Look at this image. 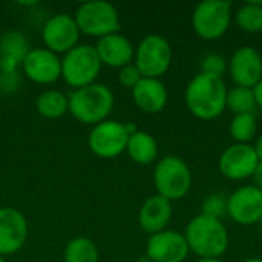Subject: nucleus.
I'll return each instance as SVG.
<instances>
[{"instance_id": "c756f323", "label": "nucleus", "mask_w": 262, "mask_h": 262, "mask_svg": "<svg viewBox=\"0 0 262 262\" xmlns=\"http://www.w3.org/2000/svg\"><path fill=\"white\" fill-rule=\"evenodd\" d=\"M253 94H255V100H256V106L262 109V80L253 88Z\"/></svg>"}, {"instance_id": "a211bd4d", "label": "nucleus", "mask_w": 262, "mask_h": 262, "mask_svg": "<svg viewBox=\"0 0 262 262\" xmlns=\"http://www.w3.org/2000/svg\"><path fill=\"white\" fill-rule=\"evenodd\" d=\"M172 218V203L160 195L149 196L138 213L140 227L150 235L166 230Z\"/></svg>"}, {"instance_id": "b1692460", "label": "nucleus", "mask_w": 262, "mask_h": 262, "mask_svg": "<svg viewBox=\"0 0 262 262\" xmlns=\"http://www.w3.org/2000/svg\"><path fill=\"white\" fill-rule=\"evenodd\" d=\"M226 107H229L235 115L241 114H253V111L258 107L253 89L235 86L230 91H227V100Z\"/></svg>"}, {"instance_id": "f03ea898", "label": "nucleus", "mask_w": 262, "mask_h": 262, "mask_svg": "<svg viewBox=\"0 0 262 262\" xmlns=\"http://www.w3.org/2000/svg\"><path fill=\"white\" fill-rule=\"evenodd\" d=\"M184 238L190 252L200 258H220L229 247V233L223 221L203 213L190 220Z\"/></svg>"}, {"instance_id": "f3484780", "label": "nucleus", "mask_w": 262, "mask_h": 262, "mask_svg": "<svg viewBox=\"0 0 262 262\" xmlns=\"http://www.w3.org/2000/svg\"><path fill=\"white\" fill-rule=\"evenodd\" d=\"M95 51L100 57L101 64L111 66V68H124L132 63L135 58V48L130 43V40L120 34H109L106 37L98 38L95 45Z\"/></svg>"}, {"instance_id": "6ab92c4d", "label": "nucleus", "mask_w": 262, "mask_h": 262, "mask_svg": "<svg viewBox=\"0 0 262 262\" xmlns=\"http://www.w3.org/2000/svg\"><path fill=\"white\" fill-rule=\"evenodd\" d=\"M132 97L137 107L146 114H158L167 104V89L160 78L143 77L132 89Z\"/></svg>"}, {"instance_id": "ddd939ff", "label": "nucleus", "mask_w": 262, "mask_h": 262, "mask_svg": "<svg viewBox=\"0 0 262 262\" xmlns=\"http://www.w3.org/2000/svg\"><path fill=\"white\" fill-rule=\"evenodd\" d=\"M189 252L184 235L167 229L150 235L146 246V255L150 262H184Z\"/></svg>"}, {"instance_id": "20e7f679", "label": "nucleus", "mask_w": 262, "mask_h": 262, "mask_svg": "<svg viewBox=\"0 0 262 262\" xmlns=\"http://www.w3.org/2000/svg\"><path fill=\"white\" fill-rule=\"evenodd\" d=\"M154 184L157 195L172 203L189 193L192 187V172L184 160L175 155H167L155 166Z\"/></svg>"}, {"instance_id": "473e14b6", "label": "nucleus", "mask_w": 262, "mask_h": 262, "mask_svg": "<svg viewBox=\"0 0 262 262\" xmlns=\"http://www.w3.org/2000/svg\"><path fill=\"white\" fill-rule=\"evenodd\" d=\"M196 262H223L220 258H200Z\"/></svg>"}, {"instance_id": "393cba45", "label": "nucleus", "mask_w": 262, "mask_h": 262, "mask_svg": "<svg viewBox=\"0 0 262 262\" xmlns=\"http://www.w3.org/2000/svg\"><path fill=\"white\" fill-rule=\"evenodd\" d=\"M236 25L246 32H259L262 31V3L261 2H247L238 8L235 12Z\"/></svg>"}, {"instance_id": "f8f14e48", "label": "nucleus", "mask_w": 262, "mask_h": 262, "mask_svg": "<svg viewBox=\"0 0 262 262\" xmlns=\"http://www.w3.org/2000/svg\"><path fill=\"white\" fill-rule=\"evenodd\" d=\"M259 161L252 144L235 143L229 146L220 157L218 167L223 177L232 181L247 180L253 177Z\"/></svg>"}, {"instance_id": "c9c22d12", "label": "nucleus", "mask_w": 262, "mask_h": 262, "mask_svg": "<svg viewBox=\"0 0 262 262\" xmlns=\"http://www.w3.org/2000/svg\"><path fill=\"white\" fill-rule=\"evenodd\" d=\"M261 223H262V220H261Z\"/></svg>"}, {"instance_id": "f704fd0d", "label": "nucleus", "mask_w": 262, "mask_h": 262, "mask_svg": "<svg viewBox=\"0 0 262 262\" xmlns=\"http://www.w3.org/2000/svg\"><path fill=\"white\" fill-rule=\"evenodd\" d=\"M0 262H5V259H3V256L0 255Z\"/></svg>"}, {"instance_id": "9b49d317", "label": "nucleus", "mask_w": 262, "mask_h": 262, "mask_svg": "<svg viewBox=\"0 0 262 262\" xmlns=\"http://www.w3.org/2000/svg\"><path fill=\"white\" fill-rule=\"evenodd\" d=\"M227 215L239 226H253L262 220V190L243 186L227 198Z\"/></svg>"}, {"instance_id": "412c9836", "label": "nucleus", "mask_w": 262, "mask_h": 262, "mask_svg": "<svg viewBox=\"0 0 262 262\" xmlns=\"http://www.w3.org/2000/svg\"><path fill=\"white\" fill-rule=\"evenodd\" d=\"M126 152L130 157L132 161L141 166L152 164L158 157V144L155 138L144 132V130H135L129 135Z\"/></svg>"}, {"instance_id": "aec40b11", "label": "nucleus", "mask_w": 262, "mask_h": 262, "mask_svg": "<svg viewBox=\"0 0 262 262\" xmlns=\"http://www.w3.org/2000/svg\"><path fill=\"white\" fill-rule=\"evenodd\" d=\"M29 52L28 41L20 32L11 31L6 32L0 38V68L5 72H11L15 69L18 63H21Z\"/></svg>"}, {"instance_id": "6e6552de", "label": "nucleus", "mask_w": 262, "mask_h": 262, "mask_svg": "<svg viewBox=\"0 0 262 262\" xmlns=\"http://www.w3.org/2000/svg\"><path fill=\"white\" fill-rule=\"evenodd\" d=\"M138 130L134 124L115 120H104L95 124L89 134L88 144L94 155L100 158H115L126 150L129 135Z\"/></svg>"}, {"instance_id": "72a5a7b5", "label": "nucleus", "mask_w": 262, "mask_h": 262, "mask_svg": "<svg viewBox=\"0 0 262 262\" xmlns=\"http://www.w3.org/2000/svg\"><path fill=\"white\" fill-rule=\"evenodd\" d=\"M244 262H262V258H249Z\"/></svg>"}, {"instance_id": "4468645a", "label": "nucleus", "mask_w": 262, "mask_h": 262, "mask_svg": "<svg viewBox=\"0 0 262 262\" xmlns=\"http://www.w3.org/2000/svg\"><path fill=\"white\" fill-rule=\"evenodd\" d=\"M229 72L236 86L253 89L262 80V55L253 46L238 48L230 57Z\"/></svg>"}, {"instance_id": "cd10ccee", "label": "nucleus", "mask_w": 262, "mask_h": 262, "mask_svg": "<svg viewBox=\"0 0 262 262\" xmlns=\"http://www.w3.org/2000/svg\"><path fill=\"white\" fill-rule=\"evenodd\" d=\"M226 71H227L226 58L220 54H209L201 61V74L212 75L216 78H223Z\"/></svg>"}, {"instance_id": "1a4fd4ad", "label": "nucleus", "mask_w": 262, "mask_h": 262, "mask_svg": "<svg viewBox=\"0 0 262 262\" xmlns=\"http://www.w3.org/2000/svg\"><path fill=\"white\" fill-rule=\"evenodd\" d=\"M172 63V48L169 41L158 35H146L135 49V66L146 78H160L164 75Z\"/></svg>"}, {"instance_id": "f257e3e1", "label": "nucleus", "mask_w": 262, "mask_h": 262, "mask_svg": "<svg viewBox=\"0 0 262 262\" xmlns=\"http://www.w3.org/2000/svg\"><path fill=\"white\" fill-rule=\"evenodd\" d=\"M186 106L200 120L218 118L226 111L227 88L223 78L206 74L195 75L184 94Z\"/></svg>"}, {"instance_id": "a878e982", "label": "nucleus", "mask_w": 262, "mask_h": 262, "mask_svg": "<svg viewBox=\"0 0 262 262\" xmlns=\"http://www.w3.org/2000/svg\"><path fill=\"white\" fill-rule=\"evenodd\" d=\"M230 135L236 143L241 144H249L258 130V123L255 114H241L235 115L230 121Z\"/></svg>"}, {"instance_id": "9d476101", "label": "nucleus", "mask_w": 262, "mask_h": 262, "mask_svg": "<svg viewBox=\"0 0 262 262\" xmlns=\"http://www.w3.org/2000/svg\"><path fill=\"white\" fill-rule=\"evenodd\" d=\"M80 29L74 18L69 14L52 15L41 29V37L46 49L54 54H66L78 45Z\"/></svg>"}, {"instance_id": "0eeeda50", "label": "nucleus", "mask_w": 262, "mask_h": 262, "mask_svg": "<svg viewBox=\"0 0 262 262\" xmlns=\"http://www.w3.org/2000/svg\"><path fill=\"white\" fill-rule=\"evenodd\" d=\"M230 0H204L198 3L192 14V26L203 40H216L223 37L232 20Z\"/></svg>"}, {"instance_id": "4be33fe9", "label": "nucleus", "mask_w": 262, "mask_h": 262, "mask_svg": "<svg viewBox=\"0 0 262 262\" xmlns=\"http://www.w3.org/2000/svg\"><path fill=\"white\" fill-rule=\"evenodd\" d=\"M37 111L41 117L49 120H57L69 112V100L68 97L55 89L45 91L37 98Z\"/></svg>"}, {"instance_id": "2eb2a0df", "label": "nucleus", "mask_w": 262, "mask_h": 262, "mask_svg": "<svg viewBox=\"0 0 262 262\" xmlns=\"http://www.w3.org/2000/svg\"><path fill=\"white\" fill-rule=\"evenodd\" d=\"M21 66L25 75L37 84H51L61 77V60L46 48L29 49Z\"/></svg>"}, {"instance_id": "2f4dec72", "label": "nucleus", "mask_w": 262, "mask_h": 262, "mask_svg": "<svg viewBox=\"0 0 262 262\" xmlns=\"http://www.w3.org/2000/svg\"><path fill=\"white\" fill-rule=\"evenodd\" d=\"M253 149H255V154H256V157H258V161L262 163V135L258 137V140H256Z\"/></svg>"}, {"instance_id": "5701e85b", "label": "nucleus", "mask_w": 262, "mask_h": 262, "mask_svg": "<svg viewBox=\"0 0 262 262\" xmlns=\"http://www.w3.org/2000/svg\"><path fill=\"white\" fill-rule=\"evenodd\" d=\"M98 247L89 238L78 236L66 244L64 262H98Z\"/></svg>"}, {"instance_id": "39448f33", "label": "nucleus", "mask_w": 262, "mask_h": 262, "mask_svg": "<svg viewBox=\"0 0 262 262\" xmlns=\"http://www.w3.org/2000/svg\"><path fill=\"white\" fill-rule=\"evenodd\" d=\"M101 61L91 45H77L61 58V77L74 89L95 83L101 71Z\"/></svg>"}, {"instance_id": "c85d7f7f", "label": "nucleus", "mask_w": 262, "mask_h": 262, "mask_svg": "<svg viewBox=\"0 0 262 262\" xmlns=\"http://www.w3.org/2000/svg\"><path fill=\"white\" fill-rule=\"evenodd\" d=\"M141 78H143V75L140 74L138 68L134 63H130V64H127V66H124V68H121L118 71V81L124 88L134 89Z\"/></svg>"}, {"instance_id": "7ed1b4c3", "label": "nucleus", "mask_w": 262, "mask_h": 262, "mask_svg": "<svg viewBox=\"0 0 262 262\" xmlns=\"http://www.w3.org/2000/svg\"><path fill=\"white\" fill-rule=\"evenodd\" d=\"M68 100L69 114L84 124L95 126L107 120L114 107V94L101 83H92L89 86L74 89Z\"/></svg>"}, {"instance_id": "dca6fc26", "label": "nucleus", "mask_w": 262, "mask_h": 262, "mask_svg": "<svg viewBox=\"0 0 262 262\" xmlns=\"http://www.w3.org/2000/svg\"><path fill=\"white\" fill-rule=\"evenodd\" d=\"M28 239V221L12 207L0 209V255L17 253Z\"/></svg>"}, {"instance_id": "423d86ee", "label": "nucleus", "mask_w": 262, "mask_h": 262, "mask_svg": "<svg viewBox=\"0 0 262 262\" xmlns=\"http://www.w3.org/2000/svg\"><path fill=\"white\" fill-rule=\"evenodd\" d=\"M81 34L89 37H106L120 31V14L117 8L103 0L81 3L74 15Z\"/></svg>"}, {"instance_id": "7c9ffc66", "label": "nucleus", "mask_w": 262, "mask_h": 262, "mask_svg": "<svg viewBox=\"0 0 262 262\" xmlns=\"http://www.w3.org/2000/svg\"><path fill=\"white\" fill-rule=\"evenodd\" d=\"M253 180H255V186L262 190V163L258 164V167H256V170L253 173Z\"/></svg>"}, {"instance_id": "bb28decb", "label": "nucleus", "mask_w": 262, "mask_h": 262, "mask_svg": "<svg viewBox=\"0 0 262 262\" xmlns=\"http://www.w3.org/2000/svg\"><path fill=\"white\" fill-rule=\"evenodd\" d=\"M227 213V198L223 193H212L203 201V215L221 218Z\"/></svg>"}]
</instances>
